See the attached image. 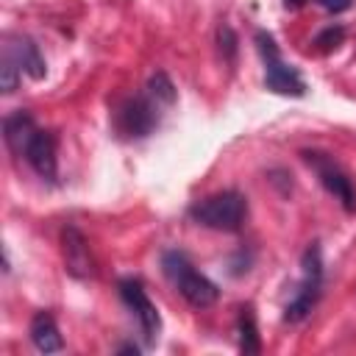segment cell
<instances>
[{
	"label": "cell",
	"mask_w": 356,
	"mask_h": 356,
	"mask_svg": "<svg viewBox=\"0 0 356 356\" xmlns=\"http://www.w3.org/2000/svg\"><path fill=\"white\" fill-rule=\"evenodd\" d=\"M147 95H150L159 106H170V103H175V86H172L170 75L161 72V70L153 72L150 81H147Z\"/></svg>",
	"instance_id": "cell-14"
},
{
	"label": "cell",
	"mask_w": 356,
	"mask_h": 356,
	"mask_svg": "<svg viewBox=\"0 0 356 356\" xmlns=\"http://www.w3.org/2000/svg\"><path fill=\"white\" fill-rule=\"evenodd\" d=\"M189 217L197 225L214 228V231H239L248 217V200L236 189H225L217 195H209L189 206Z\"/></svg>",
	"instance_id": "cell-2"
},
{
	"label": "cell",
	"mask_w": 356,
	"mask_h": 356,
	"mask_svg": "<svg viewBox=\"0 0 356 356\" xmlns=\"http://www.w3.org/2000/svg\"><path fill=\"white\" fill-rule=\"evenodd\" d=\"M3 53H6V56H11V58L19 64V70H22L28 78H33V81H42V78L47 75V64H44V56L39 53L36 42H33L31 36H8V39H6V47H3Z\"/></svg>",
	"instance_id": "cell-10"
},
{
	"label": "cell",
	"mask_w": 356,
	"mask_h": 356,
	"mask_svg": "<svg viewBox=\"0 0 356 356\" xmlns=\"http://www.w3.org/2000/svg\"><path fill=\"white\" fill-rule=\"evenodd\" d=\"M117 289H120L122 303L136 314L145 339H147V342H156V339H159V331H161V317H159V309L153 306V300L147 298L142 281H139V278H122Z\"/></svg>",
	"instance_id": "cell-7"
},
{
	"label": "cell",
	"mask_w": 356,
	"mask_h": 356,
	"mask_svg": "<svg viewBox=\"0 0 356 356\" xmlns=\"http://www.w3.org/2000/svg\"><path fill=\"white\" fill-rule=\"evenodd\" d=\"M36 131H39V128H36V122H33V117H31L28 111H14V114H8V117L3 120L6 145H8L17 156L25 153V145L31 142V136H33Z\"/></svg>",
	"instance_id": "cell-11"
},
{
	"label": "cell",
	"mask_w": 356,
	"mask_h": 356,
	"mask_svg": "<svg viewBox=\"0 0 356 356\" xmlns=\"http://www.w3.org/2000/svg\"><path fill=\"white\" fill-rule=\"evenodd\" d=\"M303 3H306V0H284V6H286V8H300Z\"/></svg>",
	"instance_id": "cell-20"
},
{
	"label": "cell",
	"mask_w": 356,
	"mask_h": 356,
	"mask_svg": "<svg viewBox=\"0 0 356 356\" xmlns=\"http://www.w3.org/2000/svg\"><path fill=\"white\" fill-rule=\"evenodd\" d=\"M114 125L128 139H142L159 125V103L145 95L125 97L114 111Z\"/></svg>",
	"instance_id": "cell-6"
},
{
	"label": "cell",
	"mask_w": 356,
	"mask_h": 356,
	"mask_svg": "<svg viewBox=\"0 0 356 356\" xmlns=\"http://www.w3.org/2000/svg\"><path fill=\"white\" fill-rule=\"evenodd\" d=\"M256 47H259V53H261V58H264V67H267V72H264V86H267L270 92L292 95V97L306 95V83H303L300 72H298L292 64L281 61L278 44H275V39H273L267 31H256Z\"/></svg>",
	"instance_id": "cell-4"
},
{
	"label": "cell",
	"mask_w": 356,
	"mask_h": 356,
	"mask_svg": "<svg viewBox=\"0 0 356 356\" xmlns=\"http://www.w3.org/2000/svg\"><path fill=\"white\" fill-rule=\"evenodd\" d=\"M342 39H345V28H342V25H328V28H323V31L314 36V44H317L320 50H334Z\"/></svg>",
	"instance_id": "cell-17"
},
{
	"label": "cell",
	"mask_w": 356,
	"mask_h": 356,
	"mask_svg": "<svg viewBox=\"0 0 356 356\" xmlns=\"http://www.w3.org/2000/svg\"><path fill=\"white\" fill-rule=\"evenodd\" d=\"M61 245H64V264L67 273L75 278H89L95 273V261L89 256V245L83 239V234L75 225H67L61 231Z\"/></svg>",
	"instance_id": "cell-9"
},
{
	"label": "cell",
	"mask_w": 356,
	"mask_h": 356,
	"mask_svg": "<svg viewBox=\"0 0 356 356\" xmlns=\"http://www.w3.org/2000/svg\"><path fill=\"white\" fill-rule=\"evenodd\" d=\"M317 6H323L325 11H331V14H342V11H348L350 6H353V0H314Z\"/></svg>",
	"instance_id": "cell-18"
},
{
	"label": "cell",
	"mask_w": 356,
	"mask_h": 356,
	"mask_svg": "<svg viewBox=\"0 0 356 356\" xmlns=\"http://www.w3.org/2000/svg\"><path fill=\"white\" fill-rule=\"evenodd\" d=\"M117 350H120V353H134V356L139 353V348H136V345H131V342H128V345H120Z\"/></svg>",
	"instance_id": "cell-19"
},
{
	"label": "cell",
	"mask_w": 356,
	"mask_h": 356,
	"mask_svg": "<svg viewBox=\"0 0 356 356\" xmlns=\"http://www.w3.org/2000/svg\"><path fill=\"white\" fill-rule=\"evenodd\" d=\"M303 281L300 286L295 289L292 300L284 306V320L286 323H300L303 317H309V312L317 306L320 300V286H323V253H320V245H309L303 250Z\"/></svg>",
	"instance_id": "cell-3"
},
{
	"label": "cell",
	"mask_w": 356,
	"mask_h": 356,
	"mask_svg": "<svg viewBox=\"0 0 356 356\" xmlns=\"http://www.w3.org/2000/svg\"><path fill=\"white\" fill-rule=\"evenodd\" d=\"M236 334H239V350L245 356H253L261 350V342H259V328H256V317H253V309L245 306L239 312V323H236Z\"/></svg>",
	"instance_id": "cell-13"
},
{
	"label": "cell",
	"mask_w": 356,
	"mask_h": 356,
	"mask_svg": "<svg viewBox=\"0 0 356 356\" xmlns=\"http://www.w3.org/2000/svg\"><path fill=\"white\" fill-rule=\"evenodd\" d=\"M28 334H31V342H33V348L39 353H56V350L64 348L61 334H58V325H56V320L47 312H36L33 314Z\"/></svg>",
	"instance_id": "cell-12"
},
{
	"label": "cell",
	"mask_w": 356,
	"mask_h": 356,
	"mask_svg": "<svg viewBox=\"0 0 356 356\" xmlns=\"http://www.w3.org/2000/svg\"><path fill=\"white\" fill-rule=\"evenodd\" d=\"M19 75H22L19 64H17L11 56L3 53V64H0V89H3L6 95L17 92V86H19Z\"/></svg>",
	"instance_id": "cell-15"
},
{
	"label": "cell",
	"mask_w": 356,
	"mask_h": 356,
	"mask_svg": "<svg viewBox=\"0 0 356 356\" xmlns=\"http://www.w3.org/2000/svg\"><path fill=\"white\" fill-rule=\"evenodd\" d=\"M25 161L33 167V172L44 181H56V136L50 131H36L31 142L25 145Z\"/></svg>",
	"instance_id": "cell-8"
},
{
	"label": "cell",
	"mask_w": 356,
	"mask_h": 356,
	"mask_svg": "<svg viewBox=\"0 0 356 356\" xmlns=\"http://www.w3.org/2000/svg\"><path fill=\"white\" fill-rule=\"evenodd\" d=\"M300 156L314 170V175L320 178V184L334 195V200H339L342 209L348 214H353L356 211V186H353L350 175L334 161V156L320 153V150H300Z\"/></svg>",
	"instance_id": "cell-5"
},
{
	"label": "cell",
	"mask_w": 356,
	"mask_h": 356,
	"mask_svg": "<svg viewBox=\"0 0 356 356\" xmlns=\"http://www.w3.org/2000/svg\"><path fill=\"white\" fill-rule=\"evenodd\" d=\"M161 270L172 281V286L181 292V298L195 309H206L220 298V289L203 273H197L189 256L181 250H167L161 256Z\"/></svg>",
	"instance_id": "cell-1"
},
{
	"label": "cell",
	"mask_w": 356,
	"mask_h": 356,
	"mask_svg": "<svg viewBox=\"0 0 356 356\" xmlns=\"http://www.w3.org/2000/svg\"><path fill=\"white\" fill-rule=\"evenodd\" d=\"M236 44H239V39H236V33H234V28L231 25H220L217 28V50H220V56H222V61H234L236 58Z\"/></svg>",
	"instance_id": "cell-16"
}]
</instances>
